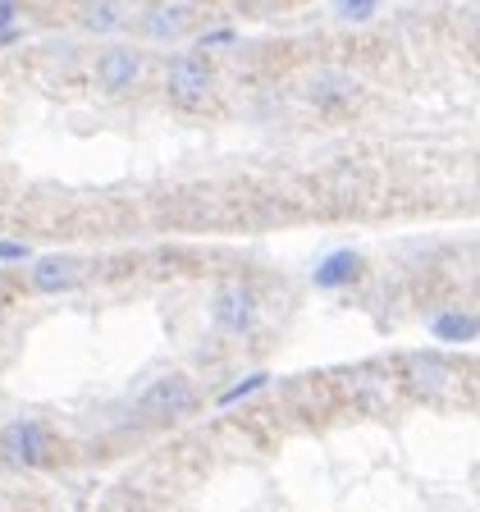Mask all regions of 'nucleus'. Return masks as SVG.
Segmentation results:
<instances>
[{
  "label": "nucleus",
  "instance_id": "obj_4",
  "mask_svg": "<svg viewBox=\"0 0 480 512\" xmlns=\"http://www.w3.org/2000/svg\"><path fill=\"white\" fill-rule=\"evenodd\" d=\"M211 316H215V325H220L224 334H247L256 325V298H252V288H247V284L215 288Z\"/></svg>",
  "mask_w": 480,
  "mask_h": 512
},
{
  "label": "nucleus",
  "instance_id": "obj_1",
  "mask_svg": "<svg viewBox=\"0 0 480 512\" xmlns=\"http://www.w3.org/2000/svg\"><path fill=\"white\" fill-rule=\"evenodd\" d=\"M197 407V389H192L188 375H160L147 394L138 398V412L147 421H179Z\"/></svg>",
  "mask_w": 480,
  "mask_h": 512
},
{
  "label": "nucleus",
  "instance_id": "obj_18",
  "mask_svg": "<svg viewBox=\"0 0 480 512\" xmlns=\"http://www.w3.org/2000/svg\"><path fill=\"white\" fill-rule=\"evenodd\" d=\"M471 32H476V46H480V14H476V28H471Z\"/></svg>",
  "mask_w": 480,
  "mask_h": 512
},
{
  "label": "nucleus",
  "instance_id": "obj_6",
  "mask_svg": "<svg viewBox=\"0 0 480 512\" xmlns=\"http://www.w3.org/2000/svg\"><path fill=\"white\" fill-rule=\"evenodd\" d=\"M307 96L320 110H348L352 101L362 96V83H357L352 74H343V69H320V74L311 78Z\"/></svg>",
  "mask_w": 480,
  "mask_h": 512
},
{
  "label": "nucleus",
  "instance_id": "obj_9",
  "mask_svg": "<svg viewBox=\"0 0 480 512\" xmlns=\"http://www.w3.org/2000/svg\"><path fill=\"white\" fill-rule=\"evenodd\" d=\"M407 380H412V394L439 398L448 389V362H444V357H412Z\"/></svg>",
  "mask_w": 480,
  "mask_h": 512
},
{
  "label": "nucleus",
  "instance_id": "obj_8",
  "mask_svg": "<svg viewBox=\"0 0 480 512\" xmlns=\"http://www.w3.org/2000/svg\"><path fill=\"white\" fill-rule=\"evenodd\" d=\"M142 32H147L151 42H174L188 32V10L183 5H151L142 14Z\"/></svg>",
  "mask_w": 480,
  "mask_h": 512
},
{
  "label": "nucleus",
  "instance_id": "obj_16",
  "mask_svg": "<svg viewBox=\"0 0 480 512\" xmlns=\"http://www.w3.org/2000/svg\"><path fill=\"white\" fill-rule=\"evenodd\" d=\"M28 247H23V243H0V261H28Z\"/></svg>",
  "mask_w": 480,
  "mask_h": 512
},
{
  "label": "nucleus",
  "instance_id": "obj_11",
  "mask_svg": "<svg viewBox=\"0 0 480 512\" xmlns=\"http://www.w3.org/2000/svg\"><path fill=\"white\" fill-rule=\"evenodd\" d=\"M357 270H362L357 252H334L330 261H320L316 266V284L320 288H339V284H348V279H357Z\"/></svg>",
  "mask_w": 480,
  "mask_h": 512
},
{
  "label": "nucleus",
  "instance_id": "obj_2",
  "mask_svg": "<svg viewBox=\"0 0 480 512\" xmlns=\"http://www.w3.org/2000/svg\"><path fill=\"white\" fill-rule=\"evenodd\" d=\"M211 83H215V74L202 55H179V60L170 64V74H165V92H170V101L183 110L202 106L206 96H211Z\"/></svg>",
  "mask_w": 480,
  "mask_h": 512
},
{
  "label": "nucleus",
  "instance_id": "obj_10",
  "mask_svg": "<svg viewBox=\"0 0 480 512\" xmlns=\"http://www.w3.org/2000/svg\"><path fill=\"white\" fill-rule=\"evenodd\" d=\"M78 23H83L87 32L110 37V32L124 28V10H119V0H83V5H78Z\"/></svg>",
  "mask_w": 480,
  "mask_h": 512
},
{
  "label": "nucleus",
  "instance_id": "obj_14",
  "mask_svg": "<svg viewBox=\"0 0 480 512\" xmlns=\"http://www.w3.org/2000/svg\"><path fill=\"white\" fill-rule=\"evenodd\" d=\"M19 37V0H0V46Z\"/></svg>",
  "mask_w": 480,
  "mask_h": 512
},
{
  "label": "nucleus",
  "instance_id": "obj_7",
  "mask_svg": "<svg viewBox=\"0 0 480 512\" xmlns=\"http://www.w3.org/2000/svg\"><path fill=\"white\" fill-rule=\"evenodd\" d=\"M78 275H83V261L78 256H42V261H32V288L37 293H64V288H74Z\"/></svg>",
  "mask_w": 480,
  "mask_h": 512
},
{
  "label": "nucleus",
  "instance_id": "obj_17",
  "mask_svg": "<svg viewBox=\"0 0 480 512\" xmlns=\"http://www.w3.org/2000/svg\"><path fill=\"white\" fill-rule=\"evenodd\" d=\"M224 42H234V32H229V28L211 32V37H202V46H224Z\"/></svg>",
  "mask_w": 480,
  "mask_h": 512
},
{
  "label": "nucleus",
  "instance_id": "obj_5",
  "mask_svg": "<svg viewBox=\"0 0 480 512\" xmlns=\"http://www.w3.org/2000/svg\"><path fill=\"white\" fill-rule=\"evenodd\" d=\"M92 74L106 92H128V87L142 78V55L128 51V46H110V51H101V60H96Z\"/></svg>",
  "mask_w": 480,
  "mask_h": 512
},
{
  "label": "nucleus",
  "instance_id": "obj_12",
  "mask_svg": "<svg viewBox=\"0 0 480 512\" xmlns=\"http://www.w3.org/2000/svg\"><path fill=\"white\" fill-rule=\"evenodd\" d=\"M480 334V320L476 316H462V311H444V316L435 320V339L444 343H467Z\"/></svg>",
  "mask_w": 480,
  "mask_h": 512
},
{
  "label": "nucleus",
  "instance_id": "obj_15",
  "mask_svg": "<svg viewBox=\"0 0 480 512\" xmlns=\"http://www.w3.org/2000/svg\"><path fill=\"white\" fill-rule=\"evenodd\" d=\"M375 0H339V14L343 19H371Z\"/></svg>",
  "mask_w": 480,
  "mask_h": 512
},
{
  "label": "nucleus",
  "instance_id": "obj_3",
  "mask_svg": "<svg viewBox=\"0 0 480 512\" xmlns=\"http://www.w3.org/2000/svg\"><path fill=\"white\" fill-rule=\"evenodd\" d=\"M0 453L14 467H42L46 453H51V435L37 421H10V426L0 430Z\"/></svg>",
  "mask_w": 480,
  "mask_h": 512
},
{
  "label": "nucleus",
  "instance_id": "obj_13",
  "mask_svg": "<svg viewBox=\"0 0 480 512\" xmlns=\"http://www.w3.org/2000/svg\"><path fill=\"white\" fill-rule=\"evenodd\" d=\"M266 384H270V375H247V380H238L234 389H224V394H220V407L243 403L247 394H256V389H266Z\"/></svg>",
  "mask_w": 480,
  "mask_h": 512
}]
</instances>
